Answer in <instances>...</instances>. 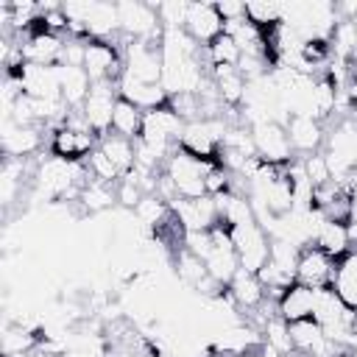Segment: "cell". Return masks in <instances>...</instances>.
Returning <instances> with one entry per match:
<instances>
[{
  "mask_svg": "<svg viewBox=\"0 0 357 357\" xmlns=\"http://www.w3.org/2000/svg\"><path fill=\"white\" fill-rule=\"evenodd\" d=\"M184 120L178 117V112L167 103L162 109L145 112L142 114V131H139V142L151 145L153 151H159L165 159H170V153L178 148L181 134H184Z\"/></svg>",
  "mask_w": 357,
  "mask_h": 357,
  "instance_id": "1",
  "label": "cell"
},
{
  "mask_svg": "<svg viewBox=\"0 0 357 357\" xmlns=\"http://www.w3.org/2000/svg\"><path fill=\"white\" fill-rule=\"evenodd\" d=\"M212 165H220V162H204V159H195L187 151L176 148L170 153V159L165 162V176L173 181L178 198H204V195H209L206 192V170Z\"/></svg>",
  "mask_w": 357,
  "mask_h": 357,
  "instance_id": "2",
  "label": "cell"
},
{
  "mask_svg": "<svg viewBox=\"0 0 357 357\" xmlns=\"http://www.w3.org/2000/svg\"><path fill=\"white\" fill-rule=\"evenodd\" d=\"M123 73H128L131 78L145 81V84H162L165 67H162L159 42L128 39V45L123 47Z\"/></svg>",
  "mask_w": 357,
  "mask_h": 357,
  "instance_id": "3",
  "label": "cell"
},
{
  "mask_svg": "<svg viewBox=\"0 0 357 357\" xmlns=\"http://www.w3.org/2000/svg\"><path fill=\"white\" fill-rule=\"evenodd\" d=\"M231 231V243H234V251L240 257V268L248 271V273H259L271 257V237L259 229V223H243V226H234L229 229Z\"/></svg>",
  "mask_w": 357,
  "mask_h": 357,
  "instance_id": "4",
  "label": "cell"
},
{
  "mask_svg": "<svg viewBox=\"0 0 357 357\" xmlns=\"http://www.w3.org/2000/svg\"><path fill=\"white\" fill-rule=\"evenodd\" d=\"M117 17H120V31L128 39H145V42H159L162 25L156 17L153 3H139V0H126L117 3Z\"/></svg>",
  "mask_w": 357,
  "mask_h": 357,
  "instance_id": "5",
  "label": "cell"
},
{
  "mask_svg": "<svg viewBox=\"0 0 357 357\" xmlns=\"http://www.w3.org/2000/svg\"><path fill=\"white\" fill-rule=\"evenodd\" d=\"M117 84L114 81H92V89L81 106L89 128L95 131V137H106L112 131V114H114V103H117Z\"/></svg>",
  "mask_w": 357,
  "mask_h": 357,
  "instance_id": "6",
  "label": "cell"
},
{
  "mask_svg": "<svg viewBox=\"0 0 357 357\" xmlns=\"http://www.w3.org/2000/svg\"><path fill=\"white\" fill-rule=\"evenodd\" d=\"M84 70L92 81H120L123 75V53L106 39L84 42Z\"/></svg>",
  "mask_w": 357,
  "mask_h": 357,
  "instance_id": "7",
  "label": "cell"
},
{
  "mask_svg": "<svg viewBox=\"0 0 357 357\" xmlns=\"http://www.w3.org/2000/svg\"><path fill=\"white\" fill-rule=\"evenodd\" d=\"M251 137H254V145H257V156L268 165H290L296 151L290 145V137H287V128L282 123H259L251 128Z\"/></svg>",
  "mask_w": 357,
  "mask_h": 357,
  "instance_id": "8",
  "label": "cell"
},
{
  "mask_svg": "<svg viewBox=\"0 0 357 357\" xmlns=\"http://www.w3.org/2000/svg\"><path fill=\"white\" fill-rule=\"evenodd\" d=\"M8 73H17L22 81V92L36 100H53L61 98V78H59V64H20L11 67Z\"/></svg>",
  "mask_w": 357,
  "mask_h": 357,
  "instance_id": "9",
  "label": "cell"
},
{
  "mask_svg": "<svg viewBox=\"0 0 357 357\" xmlns=\"http://www.w3.org/2000/svg\"><path fill=\"white\" fill-rule=\"evenodd\" d=\"M173 215H176V223L184 229V231H209L218 226V204L212 195H204V198H176L170 204Z\"/></svg>",
  "mask_w": 357,
  "mask_h": 357,
  "instance_id": "10",
  "label": "cell"
},
{
  "mask_svg": "<svg viewBox=\"0 0 357 357\" xmlns=\"http://www.w3.org/2000/svg\"><path fill=\"white\" fill-rule=\"evenodd\" d=\"M98 148V137L92 131H75L70 126H61L50 137V153L64 162H84Z\"/></svg>",
  "mask_w": 357,
  "mask_h": 357,
  "instance_id": "11",
  "label": "cell"
},
{
  "mask_svg": "<svg viewBox=\"0 0 357 357\" xmlns=\"http://www.w3.org/2000/svg\"><path fill=\"white\" fill-rule=\"evenodd\" d=\"M265 346L262 340V332L248 326V324H234V326H226L220 329L215 337H212V351L215 354H234V357H243V354H251L254 349Z\"/></svg>",
  "mask_w": 357,
  "mask_h": 357,
  "instance_id": "12",
  "label": "cell"
},
{
  "mask_svg": "<svg viewBox=\"0 0 357 357\" xmlns=\"http://www.w3.org/2000/svg\"><path fill=\"white\" fill-rule=\"evenodd\" d=\"M332 273H335V259L329 254H324L318 245L301 248L298 265H296V282L307 287H324V284H332Z\"/></svg>",
  "mask_w": 357,
  "mask_h": 357,
  "instance_id": "13",
  "label": "cell"
},
{
  "mask_svg": "<svg viewBox=\"0 0 357 357\" xmlns=\"http://www.w3.org/2000/svg\"><path fill=\"white\" fill-rule=\"evenodd\" d=\"M117 95L126 98L128 103H134V106L142 109V112H153V109H162V106L170 103V95H167V89H165L162 84H145V81L131 78L128 73L120 75V81H117Z\"/></svg>",
  "mask_w": 357,
  "mask_h": 357,
  "instance_id": "14",
  "label": "cell"
},
{
  "mask_svg": "<svg viewBox=\"0 0 357 357\" xmlns=\"http://www.w3.org/2000/svg\"><path fill=\"white\" fill-rule=\"evenodd\" d=\"M0 139H3V153L11 159H25V156L36 153L42 145L39 126H20L14 120H3Z\"/></svg>",
  "mask_w": 357,
  "mask_h": 357,
  "instance_id": "15",
  "label": "cell"
},
{
  "mask_svg": "<svg viewBox=\"0 0 357 357\" xmlns=\"http://www.w3.org/2000/svg\"><path fill=\"white\" fill-rule=\"evenodd\" d=\"M184 31H187L198 45H201V42L209 45L215 36L223 33V17L218 14V6H215V3H190Z\"/></svg>",
  "mask_w": 357,
  "mask_h": 357,
  "instance_id": "16",
  "label": "cell"
},
{
  "mask_svg": "<svg viewBox=\"0 0 357 357\" xmlns=\"http://www.w3.org/2000/svg\"><path fill=\"white\" fill-rule=\"evenodd\" d=\"M287 137H290V145L296 153L301 156H310V153H318L324 139H326V131L321 126V120L315 117H304V114H293L287 120Z\"/></svg>",
  "mask_w": 357,
  "mask_h": 357,
  "instance_id": "17",
  "label": "cell"
},
{
  "mask_svg": "<svg viewBox=\"0 0 357 357\" xmlns=\"http://www.w3.org/2000/svg\"><path fill=\"white\" fill-rule=\"evenodd\" d=\"M312 312H315V287H307L301 282H293L290 287H284V293L276 301V315L284 318L287 324L312 318Z\"/></svg>",
  "mask_w": 357,
  "mask_h": 357,
  "instance_id": "18",
  "label": "cell"
},
{
  "mask_svg": "<svg viewBox=\"0 0 357 357\" xmlns=\"http://www.w3.org/2000/svg\"><path fill=\"white\" fill-rule=\"evenodd\" d=\"M229 296L237 307H245V310H257L262 301H265V284L259 282L257 273H248V271H237L234 279L229 282Z\"/></svg>",
  "mask_w": 357,
  "mask_h": 357,
  "instance_id": "19",
  "label": "cell"
},
{
  "mask_svg": "<svg viewBox=\"0 0 357 357\" xmlns=\"http://www.w3.org/2000/svg\"><path fill=\"white\" fill-rule=\"evenodd\" d=\"M59 78H61V98L70 109H81L89 89H92V78L84 67H67L59 64Z\"/></svg>",
  "mask_w": 357,
  "mask_h": 357,
  "instance_id": "20",
  "label": "cell"
},
{
  "mask_svg": "<svg viewBox=\"0 0 357 357\" xmlns=\"http://www.w3.org/2000/svg\"><path fill=\"white\" fill-rule=\"evenodd\" d=\"M332 287L337 290V296L357 310V251H349L346 257H340L335 262V273H332Z\"/></svg>",
  "mask_w": 357,
  "mask_h": 357,
  "instance_id": "21",
  "label": "cell"
},
{
  "mask_svg": "<svg viewBox=\"0 0 357 357\" xmlns=\"http://www.w3.org/2000/svg\"><path fill=\"white\" fill-rule=\"evenodd\" d=\"M212 81L218 86V98L223 106H240L245 98V78L237 67H212Z\"/></svg>",
  "mask_w": 357,
  "mask_h": 357,
  "instance_id": "22",
  "label": "cell"
},
{
  "mask_svg": "<svg viewBox=\"0 0 357 357\" xmlns=\"http://www.w3.org/2000/svg\"><path fill=\"white\" fill-rule=\"evenodd\" d=\"M98 148L112 159V165H114L123 176L134 170V162H137V145H134V139H126V137L109 131L106 137L98 139Z\"/></svg>",
  "mask_w": 357,
  "mask_h": 357,
  "instance_id": "23",
  "label": "cell"
},
{
  "mask_svg": "<svg viewBox=\"0 0 357 357\" xmlns=\"http://www.w3.org/2000/svg\"><path fill=\"white\" fill-rule=\"evenodd\" d=\"M312 245H318L324 254H329L337 262L340 257L349 254V245H351L349 231H346V223H337V220H329L326 218L324 226H321V231L315 234V243Z\"/></svg>",
  "mask_w": 357,
  "mask_h": 357,
  "instance_id": "24",
  "label": "cell"
},
{
  "mask_svg": "<svg viewBox=\"0 0 357 357\" xmlns=\"http://www.w3.org/2000/svg\"><path fill=\"white\" fill-rule=\"evenodd\" d=\"M170 215H173L170 204L162 201L156 192H153V195H142V201H139L137 209H134V218H137L139 226H142L145 231H151V234H156V231L167 223Z\"/></svg>",
  "mask_w": 357,
  "mask_h": 357,
  "instance_id": "25",
  "label": "cell"
},
{
  "mask_svg": "<svg viewBox=\"0 0 357 357\" xmlns=\"http://www.w3.org/2000/svg\"><path fill=\"white\" fill-rule=\"evenodd\" d=\"M173 268H176V279L187 287V290H198V284L209 276V271H206V265H204V259L201 257H195L190 248H178V254L173 257Z\"/></svg>",
  "mask_w": 357,
  "mask_h": 357,
  "instance_id": "26",
  "label": "cell"
},
{
  "mask_svg": "<svg viewBox=\"0 0 357 357\" xmlns=\"http://www.w3.org/2000/svg\"><path fill=\"white\" fill-rule=\"evenodd\" d=\"M142 109H137L134 103H128L126 98H117L114 103V114H112V131L126 137V139H139V131H142Z\"/></svg>",
  "mask_w": 357,
  "mask_h": 357,
  "instance_id": "27",
  "label": "cell"
},
{
  "mask_svg": "<svg viewBox=\"0 0 357 357\" xmlns=\"http://www.w3.org/2000/svg\"><path fill=\"white\" fill-rule=\"evenodd\" d=\"M81 206L86 212H106L117 204V184H106V181H98V178H89L81 190Z\"/></svg>",
  "mask_w": 357,
  "mask_h": 357,
  "instance_id": "28",
  "label": "cell"
},
{
  "mask_svg": "<svg viewBox=\"0 0 357 357\" xmlns=\"http://www.w3.org/2000/svg\"><path fill=\"white\" fill-rule=\"evenodd\" d=\"M262 340L271 351H276L279 357H296L293 351V340H290V324L279 315H268L262 324Z\"/></svg>",
  "mask_w": 357,
  "mask_h": 357,
  "instance_id": "29",
  "label": "cell"
},
{
  "mask_svg": "<svg viewBox=\"0 0 357 357\" xmlns=\"http://www.w3.org/2000/svg\"><path fill=\"white\" fill-rule=\"evenodd\" d=\"M204 50H206L209 67H237L240 61V47L229 33L215 36L209 45H204Z\"/></svg>",
  "mask_w": 357,
  "mask_h": 357,
  "instance_id": "30",
  "label": "cell"
},
{
  "mask_svg": "<svg viewBox=\"0 0 357 357\" xmlns=\"http://www.w3.org/2000/svg\"><path fill=\"white\" fill-rule=\"evenodd\" d=\"M22 173H25L22 159H11V156H6L3 170H0V198H3V206H6V209L14 204L17 192L22 190Z\"/></svg>",
  "mask_w": 357,
  "mask_h": 357,
  "instance_id": "31",
  "label": "cell"
},
{
  "mask_svg": "<svg viewBox=\"0 0 357 357\" xmlns=\"http://www.w3.org/2000/svg\"><path fill=\"white\" fill-rule=\"evenodd\" d=\"M86 167H89V176L92 178H98V181H106V184H117L120 178H123V173L112 165V159L100 151V148H95L92 153H89V159H86Z\"/></svg>",
  "mask_w": 357,
  "mask_h": 357,
  "instance_id": "32",
  "label": "cell"
},
{
  "mask_svg": "<svg viewBox=\"0 0 357 357\" xmlns=\"http://www.w3.org/2000/svg\"><path fill=\"white\" fill-rule=\"evenodd\" d=\"M153 6H156V17H159V25L162 28H184L190 3L170 0V3H153Z\"/></svg>",
  "mask_w": 357,
  "mask_h": 357,
  "instance_id": "33",
  "label": "cell"
},
{
  "mask_svg": "<svg viewBox=\"0 0 357 357\" xmlns=\"http://www.w3.org/2000/svg\"><path fill=\"white\" fill-rule=\"evenodd\" d=\"M301 167H304V173H307V178H310V184H312L315 190H318V187H324L326 181H332V173H329V165H326L324 151L310 153V156H301Z\"/></svg>",
  "mask_w": 357,
  "mask_h": 357,
  "instance_id": "34",
  "label": "cell"
},
{
  "mask_svg": "<svg viewBox=\"0 0 357 357\" xmlns=\"http://www.w3.org/2000/svg\"><path fill=\"white\" fill-rule=\"evenodd\" d=\"M139 201H142V190H139L128 176H123V178L117 181V204H120L123 209L134 212Z\"/></svg>",
  "mask_w": 357,
  "mask_h": 357,
  "instance_id": "35",
  "label": "cell"
},
{
  "mask_svg": "<svg viewBox=\"0 0 357 357\" xmlns=\"http://www.w3.org/2000/svg\"><path fill=\"white\" fill-rule=\"evenodd\" d=\"M215 6H218V14L223 17V25H226V22H234V20H243V17H245V3L220 0V3H215Z\"/></svg>",
  "mask_w": 357,
  "mask_h": 357,
  "instance_id": "36",
  "label": "cell"
},
{
  "mask_svg": "<svg viewBox=\"0 0 357 357\" xmlns=\"http://www.w3.org/2000/svg\"><path fill=\"white\" fill-rule=\"evenodd\" d=\"M25 357H56V354H50V351H45V349H36V351H31V354H25Z\"/></svg>",
  "mask_w": 357,
  "mask_h": 357,
  "instance_id": "37",
  "label": "cell"
}]
</instances>
